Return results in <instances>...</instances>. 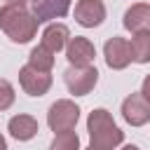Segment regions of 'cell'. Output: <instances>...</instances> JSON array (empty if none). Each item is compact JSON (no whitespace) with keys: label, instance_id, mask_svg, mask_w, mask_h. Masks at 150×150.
I'll return each instance as SVG.
<instances>
[{"label":"cell","instance_id":"cell-1","mask_svg":"<svg viewBox=\"0 0 150 150\" xmlns=\"http://www.w3.org/2000/svg\"><path fill=\"white\" fill-rule=\"evenodd\" d=\"M0 30L12 42H30L38 33V19L28 12L26 0H12L0 7Z\"/></svg>","mask_w":150,"mask_h":150},{"label":"cell","instance_id":"cell-2","mask_svg":"<svg viewBox=\"0 0 150 150\" xmlns=\"http://www.w3.org/2000/svg\"><path fill=\"white\" fill-rule=\"evenodd\" d=\"M89 148L91 150H115L124 141V131L115 124L112 115L105 108H96L87 117Z\"/></svg>","mask_w":150,"mask_h":150},{"label":"cell","instance_id":"cell-3","mask_svg":"<svg viewBox=\"0 0 150 150\" xmlns=\"http://www.w3.org/2000/svg\"><path fill=\"white\" fill-rule=\"evenodd\" d=\"M80 120V108L68 101V98H61L56 103L49 105V112H47V124L54 134H61V131H73L75 124Z\"/></svg>","mask_w":150,"mask_h":150},{"label":"cell","instance_id":"cell-4","mask_svg":"<svg viewBox=\"0 0 150 150\" xmlns=\"http://www.w3.org/2000/svg\"><path fill=\"white\" fill-rule=\"evenodd\" d=\"M63 80H66V87L70 94L87 96L98 82V70L94 66H70L63 73Z\"/></svg>","mask_w":150,"mask_h":150},{"label":"cell","instance_id":"cell-5","mask_svg":"<svg viewBox=\"0 0 150 150\" xmlns=\"http://www.w3.org/2000/svg\"><path fill=\"white\" fill-rule=\"evenodd\" d=\"M19 84L28 96H45L52 87V75L47 70H38V68L26 63L19 70Z\"/></svg>","mask_w":150,"mask_h":150},{"label":"cell","instance_id":"cell-6","mask_svg":"<svg viewBox=\"0 0 150 150\" xmlns=\"http://www.w3.org/2000/svg\"><path fill=\"white\" fill-rule=\"evenodd\" d=\"M122 117L131 127H143L150 122V103L143 98V94H129L122 101Z\"/></svg>","mask_w":150,"mask_h":150},{"label":"cell","instance_id":"cell-7","mask_svg":"<svg viewBox=\"0 0 150 150\" xmlns=\"http://www.w3.org/2000/svg\"><path fill=\"white\" fill-rule=\"evenodd\" d=\"M103 56H105V63L108 68L112 70H122L131 63V47L124 38H110L105 45H103Z\"/></svg>","mask_w":150,"mask_h":150},{"label":"cell","instance_id":"cell-8","mask_svg":"<svg viewBox=\"0 0 150 150\" xmlns=\"http://www.w3.org/2000/svg\"><path fill=\"white\" fill-rule=\"evenodd\" d=\"M96 56V47L91 45V40L75 35L68 40L66 45V59L70 61V66H91Z\"/></svg>","mask_w":150,"mask_h":150},{"label":"cell","instance_id":"cell-9","mask_svg":"<svg viewBox=\"0 0 150 150\" xmlns=\"http://www.w3.org/2000/svg\"><path fill=\"white\" fill-rule=\"evenodd\" d=\"M105 19V5L103 0H77L75 5V21L84 28L101 26Z\"/></svg>","mask_w":150,"mask_h":150},{"label":"cell","instance_id":"cell-10","mask_svg":"<svg viewBox=\"0 0 150 150\" xmlns=\"http://www.w3.org/2000/svg\"><path fill=\"white\" fill-rule=\"evenodd\" d=\"M122 23H124V28L131 30V33L150 30V5H148V2H136V5H131V7L124 12Z\"/></svg>","mask_w":150,"mask_h":150},{"label":"cell","instance_id":"cell-11","mask_svg":"<svg viewBox=\"0 0 150 150\" xmlns=\"http://www.w3.org/2000/svg\"><path fill=\"white\" fill-rule=\"evenodd\" d=\"M68 9H70V0H38L33 5V16L38 19V23H42L66 16Z\"/></svg>","mask_w":150,"mask_h":150},{"label":"cell","instance_id":"cell-12","mask_svg":"<svg viewBox=\"0 0 150 150\" xmlns=\"http://www.w3.org/2000/svg\"><path fill=\"white\" fill-rule=\"evenodd\" d=\"M68 40H70V30H68L66 23H49L45 28V33H42V42L40 45L45 49H49L52 54H56L68 45Z\"/></svg>","mask_w":150,"mask_h":150},{"label":"cell","instance_id":"cell-13","mask_svg":"<svg viewBox=\"0 0 150 150\" xmlns=\"http://www.w3.org/2000/svg\"><path fill=\"white\" fill-rule=\"evenodd\" d=\"M7 131L16 138V141H30L38 134V120L33 115H14L7 124Z\"/></svg>","mask_w":150,"mask_h":150},{"label":"cell","instance_id":"cell-14","mask_svg":"<svg viewBox=\"0 0 150 150\" xmlns=\"http://www.w3.org/2000/svg\"><path fill=\"white\" fill-rule=\"evenodd\" d=\"M129 47H131V61H136V63H148V61H150V30L134 33Z\"/></svg>","mask_w":150,"mask_h":150},{"label":"cell","instance_id":"cell-15","mask_svg":"<svg viewBox=\"0 0 150 150\" xmlns=\"http://www.w3.org/2000/svg\"><path fill=\"white\" fill-rule=\"evenodd\" d=\"M28 66H33V68H38V70L52 73V68H54V54H52L49 49H45L42 45H38V47H33L30 54H28Z\"/></svg>","mask_w":150,"mask_h":150},{"label":"cell","instance_id":"cell-16","mask_svg":"<svg viewBox=\"0 0 150 150\" xmlns=\"http://www.w3.org/2000/svg\"><path fill=\"white\" fill-rule=\"evenodd\" d=\"M49 150H80V136L75 131L54 134V141L49 143Z\"/></svg>","mask_w":150,"mask_h":150},{"label":"cell","instance_id":"cell-17","mask_svg":"<svg viewBox=\"0 0 150 150\" xmlns=\"http://www.w3.org/2000/svg\"><path fill=\"white\" fill-rule=\"evenodd\" d=\"M14 103V87L0 77V110H7Z\"/></svg>","mask_w":150,"mask_h":150},{"label":"cell","instance_id":"cell-18","mask_svg":"<svg viewBox=\"0 0 150 150\" xmlns=\"http://www.w3.org/2000/svg\"><path fill=\"white\" fill-rule=\"evenodd\" d=\"M141 94H143V98L150 103V75H145V80H143V84H141Z\"/></svg>","mask_w":150,"mask_h":150},{"label":"cell","instance_id":"cell-19","mask_svg":"<svg viewBox=\"0 0 150 150\" xmlns=\"http://www.w3.org/2000/svg\"><path fill=\"white\" fill-rule=\"evenodd\" d=\"M0 150H7V141H5L2 136H0Z\"/></svg>","mask_w":150,"mask_h":150},{"label":"cell","instance_id":"cell-20","mask_svg":"<svg viewBox=\"0 0 150 150\" xmlns=\"http://www.w3.org/2000/svg\"><path fill=\"white\" fill-rule=\"evenodd\" d=\"M122 150H138V145H124Z\"/></svg>","mask_w":150,"mask_h":150},{"label":"cell","instance_id":"cell-21","mask_svg":"<svg viewBox=\"0 0 150 150\" xmlns=\"http://www.w3.org/2000/svg\"><path fill=\"white\" fill-rule=\"evenodd\" d=\"M30 2H33V5H35V2H38V0H30Z\"/></svg>","mask_w":150,"mask_h":150},{"label":"cell","instance_id":"cell-22","mask_svg":"<svg viewBox=\"0 0 150 150\" xmlns=\"http://www.w3.org/2000/svg\"><path fill=\"white\" fill-rule=\"evenodd\" d=\"M5 2H12V0H5Z\"/></svg>","mask_w":150,"mask_h":150},{"label":"cell","instance_id":"cell-23","mask_svg":"<svg viewBox=\"0 0 150 150\" xmlns=\"http://www.w3.org/2000/svg\"><path fill=\"white\" fill-rule=\"evenodd\" d=\"M87 150H91V148H87Z\"/></svg>","mask_w":150,"mask_h":150}]
</instances>
